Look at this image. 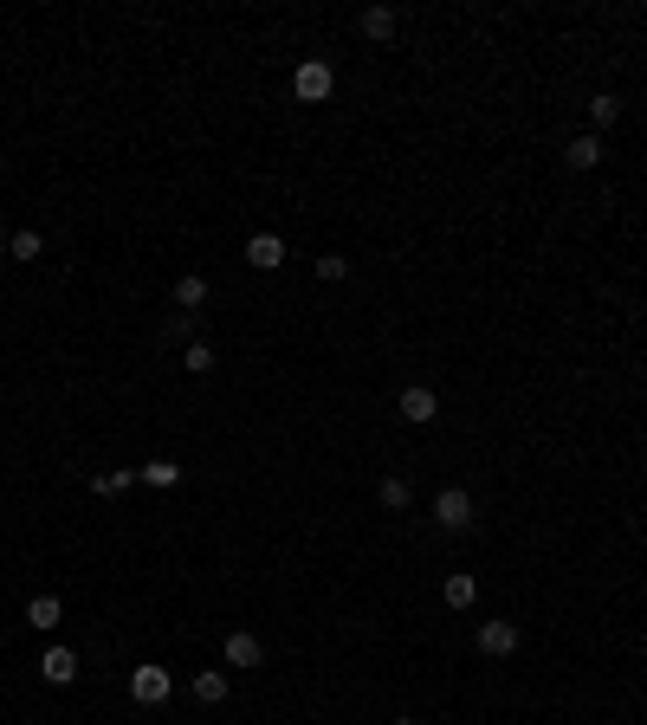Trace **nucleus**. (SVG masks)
Segmentation results:
<instances>
[{
    "label": "nucleus",
    "instance_id": "obj_1",
    "mask_svg": "<svg viewBox=\"0 0 647 725\" xmlns=\"http://www.w3.org/2000/svg\"><path fill=\"white\" fill-rule=\"evenodd\" d=\"M473 518H479V505H473L466 486H440L434 492V525L440 531H473Z\"/></svg>",
    "mask_w": 647,
    "mask_h": 725
},
{
    "label": "nucleus",
    "instance_id": "obj_2",
    "mask_svg": "<svg viewBox=\"0 0 647 725\" xmlns=\"http://www.w3.org/2000/svg\"><path fill=\"white\" fill-rule=\"evenodd\" d=\"M330 91H337V72H330L324 59H305V65L292 72V98H298V104H324Z\"/></svg>",
    "mask_w": 647,
    "mask_h": 725
},
{
    "label": "nucleus",
    "instance_id": "obj_3",
    "mask_svg": "<svg viewBox=\"0 0 647 725\" xmlns=\"http://www.w3.org/2000/svg\"><path fill=\"white\" fill-rule=\"evenodd\" d=\"M130 700L136 706H162V700H169V667H162V661L130 667Z\"/></svg>",
    "mask_w": 647,
    "mask_h": 725
},
{
    "label": "nucleus",
    "instance_id": "obj_4",
    "mask_svg": "<svg viewBox=\"0 0 647 725\" xmlns=\"http://www.w3.org/2000/svg\"><path fill=\"white\" fill-rule=\"evenodd\" d=\"M220 661H227L233 674H246V667H259V661H266V641H259L253 628H233V635L220 641Z\"/></svg>",
    "mask_w": 647,
    "mask_h": 725
},
{
    "label": "nucleus",
    "instance_id": "obj_5",
    "mask_svg": "<svg viewBox=\"0 0 647 725\" xmlns=\"http://www.w3.org/2000/svg\"><path fill=\"white\" fill-rule=\"evenodd\" d=\"M479 654H486V661H505V654H518V622H505V615L479 622Z\"/></svg>",
    "mask_w": 647,
    "mask_h": 725
},
{
    "label": "nucleus",
    "instance_id": "obj_6",
    "mask_svg": "<svg viewBox=\"0 0 647 725\" xmlns=\"http://www.w3.org/2000/svg\"><path fill=\"white\" fill-rule=\"evenodd\" d=\"M395 408H402V421H415V428H428V421L440 415V395L428 389V382H408V389H402V402H395Z\"/></svg>",
    "mask_w": 647,
    "mask_h": 725
},
{
    "label": "nucleus",
    "instance_id": "obj_7",
    "mask_svg": "<svg viewBox=\"0 0 647 725\" xmlns=\"http://www.w3.org/2000/svg\"><path fill=\"white\" fill-rule=\"evenodd\" d=\"M246 266H253V272H279L285 266V240L279 234H253V240H246Z\"/></svg>",
    "mask_w": 647,
    "mask_h": 725
},
{
    "label": "nucleus",
    "instance_id": "obj_8",
    "mask_svg": "<svg viewBox=\"0 0 647 725\" xmlns=\"http://www.w3.org/2000/svg\"><path fill=\"white\" fill-rule=\"evenodd\" d=\"M440 603H447V609H473L479 603V577H473V570H453V577L440 583Z\"/></svg>",
    "mask_w": 647,
    "mask_h": 725
},
{
    "label": "nucleus",
    "instance_id": "obj_9",
    "mask_svg": "<svg viewBox=\"0 0 647 725\" xmlns=\"http://www.w3.org/2000/svg\"><path fill=\"white\" fill-rule=\"evenodd\" d=\"M563 162H570L576 175H589V169H602V136H570V149H563Z\"/></svg>",
    "mask_w": 647,
    "mask_h": 725
},
{
    "label": "nucleus",
    "instance_id": "obj_10",
    "mask_svg": "<svg viewBox=\"0 0 647 725\" xmlns=\"http://www.w3.org/2000/svg\"><path fill=\"white\" fill-rule=\"evenodd\" d=\"M39 674H46V687H72V680H78V654L72 648H46Z\"/></svg>",
    "mask_w": 647,
    "mask_h": 725
},
{
    "label": "nucleus",
    "instance_id": "obj_11",
    "mask_svg": "<svg viewBox=\"0 0 647 725\" xmlns=\"http://www.w3.org/2000/svg\"><path fill=\"white\" fill-rule=\"evenodd\" d=\"M65 622V603H59V596H33V603H26V628H39V635H52V628H59Z\"/></svg>",
    "mask_w": 647,
    "mask_h": 725
},
{
    "label": "nucleus",
    "instance_id": "obj_12",
    "mask_svg": "<svg viewBox=\"0 0 647 725\" xmlns=\"http://www.w3.org/2000/svg\"><path fill=\"white\" fill-rule=\"evenodd\" d=\"M169 298H175V311H188V318H195V311L208 305V279H201V272H182Z\"/></svg>",
    "mask_w": 647,
    "mask_h": 725
},
{
    "label": "nucleus",
    "instance_id": "obj_13",
    "mask_svg": "<svg viewBox=\"0 0 647 725\" xmlns=\"http://www.w3.org/2000/svg\"><path fill=\"white\" fill-rule=\"evenodd\" d=\"M356 26H363V39H369V46H389V39H395V7H369Z\"/></svg>",
    "mask_w": 647,
    "mask_h": 725
},
{
    "label": "nucleus",
    "instance_id": "obj_14",
    "mask_svg": "<svg viewBox=\"0 0 647 725\" xmlns=\"http://www.w3.org/2000/svg\"><path fill=\"white\" fill-rule=\"evenodd\" d=\"M39 253H46V234H33V227H13V234H7V259H20V266H33Z\"/></svg>",
    "mask_w": 647,
    "mask_h": 725
},
{
    "label": "nucleus",
    "instance_id": "obj_15",
    "mask_svg": "<svg viewBox=\"0 0 647 725\" xmlns=\"http://www.w3.org/2000/svg\"><path fill=\"white\" fill-rule=\"evenodd\" d=\"M615 117H622V98H615V91H596V98H589V136H602Z\"/></svg>",
    "mask_w": 647,
    "mask_h": 725
},
{
    "label": "nucleus",
    "instance_id": "obj_16",
    "mask_svg": "<svg viewBox=\"0 0 647 725\" xmlns=\"http://www.w3.org/2000/svg\"><path fill=\"white\" fill-rule=\"evenodd\" d=\"M376 499L389 505V512H408V499H415V486H408L402 473H382V480H376Z\"/></svg>",
    "mask_w": 647,
    "mask_h": 725
},
{
    "label": "nucleus",
    "instance_id": "obj_17",
    "mask_svg": "<svg viewBox=\"0 0 647 725\" xmlns=\"http://www.w3.org/2000/svg\"><path fill=\"white\" fill-rule=\"evenodd\" d=\"M227 687H233V680L220 674V667H201V674H195V700L201 706H220V700H227Z\"/></svg>",
    "mask_w": 647,
    "mask_h": 725
},
{
    "label": "nucleus",
    "instance_id": "obj_18",
    "mask_svg": "<svg viewBox=\"0 0 647 725\" xmlns=\"http://www.w3.org/2000/svg\"><path fill=\"white\" fill-rule=\"evenodd\" d=\"M136 480L143 486H182V467L175 460H149V467H136Z\"/></svg>",
    "mask_w": 647,
    "mask_h": 725
},
{
    "label": "nucleus",
    "instance_id": "obj_19",
    "mask_svg": "<svg viewBox=\"0 0 647 725\" xmlns=\"http://www.w3.org/2000/svg\"><path fill=\"white\" fill-rule=\"evenodd\" d=\"M182 369H188V376H208V369H214V344H201V337H195V344L182 350Z\"/></svg>",
    "mask_w": 647,
    "mask_h": 725
},
{
    "label": "nucleus",
    "instance_id": "obj_20",
    "mask_svg": "<svg viewBox=\"0 0 647 725\" xmlns=\"http://www.w3.org/2000/svg\"><path fill=\"white\" fill-rule=\"evenodd\" d=\"M130 486H136V473H130V467L98 473V480H91V492H104V499H117V492H130Z\"/></svg>",
    "mask_w": 647,
    "mask_h": 725
},
{
    "label": "nucleus",
    "instance_id": "obj_21",
    "mask_svg": "<svg viewBox=\"0 0 647 725\" xmlns=\"http://www.w3.org/2000/svg\"><path fill=\"white\" fill-rule=\"evenodd\" d=\"M162 337H169V344H195V318H188V311H169V324H162Z\"/></svg>",
    "mask_w": 647,
    "mask_h": 725
},
{
    "label": "nucleus",
    "instance_id": "obj_22",
    "mask_svg": "<svg viewBox=\"0 0 647 725\" xmlns=\"http://www.w3.org/2000/svg\"><path fill=\"white\" fill-rule=\"evenodd\" d=\"M318 279H324V285L350 279V259H343V253H324V259H318Z\"/></svg>",
    "mask_w": 647,
    "mask_h": 725
},
{
    "label": "nucleus",
    "instance_id": "obj_23",
    "mask_svg": "<svg viewBox=\"0 0 647 725\" xmlns=\"http://www.w3.org/2000/svg\"><path fill=\"white\" fill-rule=\"evenodd\" d=\"M389 725H421V719H408V713H402V719H389Z\"/></svg>",
    "mask_w": 647,
    "mask_h": 725
},
{
    "label": "nucleus",
    "instance_id": "obj_24",
    "mask_svg": "<svg viewBox=\"0 0 647 725\" xmlns=\"http://www.w3.org/2000/svg\"><path fill=\"white\" fill-rule=\"evenodd\" d=\"M0 253H7V234H0Z\"/></svg>",
    "mask_w": 647,
    "mask_h": 725
}]
</instances>
